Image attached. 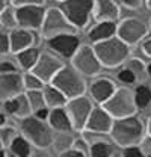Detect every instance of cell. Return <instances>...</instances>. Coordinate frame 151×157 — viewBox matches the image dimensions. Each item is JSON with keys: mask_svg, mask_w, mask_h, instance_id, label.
Returning a JSON list of instances; mask_svg holds the SVG:
<instances>
[{"mask_svg": "<svg viewBox=\"0 0 151 157\" xmlns=\"http://www.w3.org/2000/svg\"><path fill=\"white\" fill-rule=\"evenodd\" d=\"M126 67H129L133 73H134L137 82H144L145 78L150 76V74H148V70H147V65L137 58L127 59V65H126Z\"/></svg>", "mask_w": 151, "mask_h": 157, "instance_id": "obj_25", "label": "cell"}, {"mask_svg": "<svg viewBox=\"0 0 151 157\" xmlns=\"http://www.w3.org/2000/svg\"><path fill=\"white\" fill-rule=\"evenodd\" d=\"M15 71H17V68H15V65L11 60L2 59V62H0V73L2 74L3 73H15Z\"/></svg>", "mask_w": 151, "mask_h": 157, "instance_id": "obj_39", "label": "cell"}, {"mask_svg": "<svg viewBox=\"0 0 151 157\" xmlns=\"http://www.w3.org/2000/svg\"><path fill=\"white\" fill-rule=\"evenodd\" d=\"M45 9L41 5H24L15 6V15L18 21V27H24L29 30L41 29L44 18H45Z\"/></svg>", "mask_w": 151, "mask_h": 157, "instance_id": "obj_10", "label": "cell"}, {"mask_svg": "<svg viewBox=\"0 0 151 157\" xmlns=\"http://www.w3.org/2000/svg\"><path fill=\"white\" fill-rule=\"evenodd\" d=\"M44 97H45V103L50 109H55V107H65L68 100L70 98L67 97L60 89H57L55 85L48 83L45 85L44 88Z\"/></svg>", "mask_w": 151, "mask_h": 157, "instance_id": "obj_21", "label": "cell"}, {"mask_svg": "<svg viewBox=\"0 0 151 157\" xmlns=\"http://www.w3.org/2000/svg\"><path fill=\"white\" fill-rule=\"evenodd\" d=\"M23 91H26L24 88V80L23 76L15 73H3L0 74V98L8 100V98H14L23 94Z\"/></svg>", "mask_w": 151, "mask_h": 157, "instance_id": "obj_15", "label": "cell"}, {"mask_svg": "<svg viewBox=\"0 0 151 157\" xmlns=\"http://www.w3.org/2000/svg\"><path fill=\"white\" fill-rule=\"evenodd\" d=\"M73 142L74 139L70 135V132H60L57 136H55V140H53V148L57 154L60 156L64 151H67L68 148L73 147Z\"/></svg>", "mask_w": 151, "mask_h": 157, "instance_id": "obj_24", "label": "cell"}, {"mask_svg": "<svg viewBox=\"0 0 151 157\" xmlns=\"http://www.w3.org/2000/svg\"><path fill=\"white\" fill-rule=\"evenodd\" d=\"M50 107L48 106H45V107H41L39 110H37V112H33V115L35 117H38L39 119H44V121H48V117H50Z\"/></svg>", "mask_w": 151, "mask_h": 157, "instance_id": "obj_40", "label": "cell"}, {"mask_svg": "<svg viewBox=\"0 0 151 157\" xmlns=\"http://www.w3.org/2000/svg\"><path fill=\"white\" fill-rule=\"evenodd\" d=\"M30 140L27 139V137L24 136H17L14 140H12V144H11V147H9V150H11V154L15 157H27L32 154V147H30Z\"/></svg>", "mask_w": 151, "mask_h": 157, "instance_id": "obj_23", "label": "cell"}, {"mask_svg": "<svg viewBox=\"0 0 151 157\" xmlns=\"http://www.w3.org/2000/svg\"><path fill=\"white\" fill-rule=\"evenodd\" d=\"M121 2L130 9H137L141 6V0H121Z\"/></svg>", "mask_w": 151, "mask_h": 157, "instance_id": "obj_43", "label": "cell"}, {"mask_svg": "<svg viewBox=\"0 0 151 157\" xmlns=\"http://www.w3.org/2000/svg\"><path fill=\"white\" fill-rule=\"evenodd\" d=\"M0 21H2V29L5 30H14L18 27V21H17V15H15V9L12 11L11 8H3L2 9V15H0Z\"/></svg>", "mask_w": 151, "mask_h": 157, "instance_id": "obj_27", "label": "cell"}, {"mask_svg": "<svg viewBox=\"0 0 151 157\" xmlns=\"http://www.w3.org/2000/svg\"><path fill=\"white\" fill-rule=\"evenodd\" d=\"M9 52H11V36H9V33H6L3 30L0 33V53H2V56H5Z\"/></svg>", "mask_w": 151, "mask_h": 157, "instance_id": "obj_35", "label": "cell"}, {"mask_svg": "<svg viewBox=\"0 0 151 157\" xmlns=\"http://www.w3.org/2000/svg\"><path fill=\"white\" fill-rule=\"evenodd\" d=\"M142 48H144L145 55H147V56H150V58H151V38H148L147 41H145V42H144Z\"/></svg>", "mask_w": 151, "mask_h": 157, "instance_id": "obj_44", "label": "cell"}, {"mask_svg": "<svg viewBox=\"0 0 151 157\" xmlns=\"http://www.w3.org/2000/svg\"><path fill=\"white\" fill-rule=\"evenodd\" d=\"M113 154L112 145L109 142H103V140H97L94 144H91V153L89 156L92 157H109Z\"/></svg>", "mask_w": 151, "mask_h": 157, "instance_id": "obj_30", "label": "cell"}, {"mask_svg": "<svg viewBox=\"0 0 151 157\" xmlns=\"http://www.w3.org/2000/svg\"><path fill=\"white\" fill-rule=\"evenodd\" d=\"M57 2H64V0H57Z\"/></svg>", "mask_w": 151, "mask_h": 157, "instance_id": "obj_47", "label": "cell"}, {"mask_svg": "<svg viewBox=\"0 0 151 157\" xmlns=\"http://www.w3.org/2000/svg\"><path fill=\"white\" fill-rule=\"evenodd\" d=\"M52 85H55L57 89H60L68 98H76L85 94L86 91V82L83 74L79 73L74 67H62L59 70L55 78L52 80Z\"/></svg>", "mask_w": 151, "mask_h": 157, "instance_id": "obj_4", "label": "cell"}, {"mask_svg": "<svg viewBox=\"0 0 151 157\" xmlns=\"http://www.w3.org/2000/svg\"><path fill=\"white\" fill-rule=\"evenodd\" d=\"M21 132L37 148L44 150L53 145V140H55L53 127L35 115L21 118Z\"/></svg>", "mask_w": 151, "mask_h": 157, "instance_id": "obj_3", "label": "cell"}, {"mask_svg": "<svg viewBox=\"0 0 151 157\" xmlns=\"http://www.w3.org/2000/svg\"><path fill=\"white\" fill-rule=\"evenodd\" d=\"M62 157H71V156H76V157H85L83 156V153L82 151H79L77 148H74V147H71V148H68L67 151H64L62 154H60Z\"/></svg>", "mask_w": 151, "mask_h": 157, "instance_id": "obj_42", "label": "cell"}, {"mask_svg": "<svg viewBox=\"0 0 151 157\" xmlns=\"http://www.w3.org/2000/svg\"><path fill=\"white\" fill-rule=\"evenodd\" d=\"M18 136L17 135V130L14 127H9V125H2V130H0V142H2V148H9L12 140Z\"/></svg>", "mask_w": 151, "mask_h": 157, "instance_id": "obj_31", "label": "cell"}, {"mask_svg": "<svg viewBox=\"0 0 151 157\" xmlns=\"http://www.w3.org/2000/svg\"><path fill=\"white\" fill-rule=\"evenodd\" d=\"M23 80H24V88H26V91L44 89L45 85H47V83L39 77V76H37L33 71H27V73L23 76Z\"/></svg>", "mask_w": 151, "mask_h": 157, "instance_id": "obj_29", "label": "cell"}, {"mask_svg": "<svg viewBox=\"0 0 151 157\" xmlns=\"http://www.w3.org/2000/svg\"><path fill=\"white\" fill-rule=\"evenodd\" d=\"M94 48L100 62L106 68L119 67L126 63L130 56V45L126 41H122L118 35L94 42Z\"/></svg>", "mask_w": 151, "mask_h": 157, "instance_id": "obj_1", "label": "cell"}, {"mask_svg": "<svg viewBox=\"0 0 151 157\" xmlns=\"http://www.w3.org/2000/svg\"><path fill=\"white\" fill-rule=\"evenodd\" d=\"M45 0H14V6H24V5H41L44 6Z\"/></svg>", "mask_w": 151, "mask_h": 157, "instance_id": "obj_41", "label": "cell"}, {"mask_svg": "<svg viewBox=\"0 0 151 157\" xmlns=\"http://www.w3.org/2000/svg\"><path fill=\"white\" fill-rule=\"evenodd\" d=\"M39 52H38L37 48H33V47H29V48H26V50H21L17 53V62H18V65L23 68V70H26V71H32V68L37 65L38 59H39Z\"/></svg>", "mask_w": 151, "mask_h": 157, "instance_id": "obj_22", "label": "cell"}, {"mask_svg": "<svg viewBox=\"0 0 151 157\" xmlns=\"http://www.w3.org/2000/svg\"><path fill=\"white\" fill-rule=\"evenodd\" d=\"M147 70H148V74L151 76V62L148 63V65H147Z\"/></svg>", "mask_w": 151, "mask_h": 157, "instance_id": "obj_46", "label": "cell"}, {"mask_svg": "<svg viewBox=\"0 0 151 157\" xmlns=\"http://www.w3.org/2000/svg\"><path fill=\"white\" fill-rule=\"evenodd\" d=\"M121 154L122 156H133V157H142L144 153H142V148L141 145H130V147H124L121 148Z\"/></svg>", "mask_w": 151, "mask_h": 157, "instance_id": "obj_37", "label": "cell"}, {"mask_svg": "<svg viewBox=\"0 0 151 157\" xmlns=\"http://www.w3.org/2000/svg\"><path fill=\"white\" fill-rule=\"evenodd\" d=\"M68 115L73 121V127L77 132H82L86 128V124H88V119H89V115L94 109L91 100L83 95L76 98H70L67 106H65Z\"/></svg>", "mask_w": 151, "mask_h": 157, "instance_id": "obj_9", "label": "cell"}, {"mask_svg": "<svg viewBox=\"0 0 151 157\" xmlns=\"http://www.w3.org/2000/svg\"><path fill=\"white\" fill-rule=\"evenodd\" d=\"M64 67V63L53 55L50 53H41L39 59H38L37 65L32 68V71L39 76L45 83H52V80L55 78L59 70Z\"/></svg>", "mask_w": 151, "mask_h": 157, "instance_id": "obj_13", "label": "cell"}, {"mask_svg": "<svg viewBox=\"0 0 151 157\" xmlns=\"http://www.w3.org/2000/svg\"><path fill=\"white\" fill-rule=\"evenodd\" d=\"M147 132H148V135L151 136V117L148 118V124H147Z\"/></svg>", "mask_w": 151, "mask_h": 157, "instance_id": "obj_45", "label": "cell"}, {"mask_svg": "<svg viewBox=\"0 0 151 157\" xmlns=\"http://www.w3.org/2000/svg\"><path fill=\"white\" fill-rule=\"evenodd\" d=\"M48 124L56 132H71V130H74L73 121H71V118H70L65 107L52 109L50 110V117H48Z\"/></svg>", "mask_w": 151, "mask_h": 157, "instance_id": "obj_19", "label": "cell"}, {"mask_svg": "<svg viewBox=\"0 0 151 157\" xmlns=\"http://www.w3.org/2000/svg\"><path fill=\"white\" fill-rule=\"evenodd\" d=\"M113 121L115 118L101 106V107H94L89 119H88V124H86V132H91V133H97V135H109L110 130H112Z\"/></svg>", "mask_w": 151, "mask_h": 157, "instance_id": "obj_12", "label": "cell"}, {"mask_svg": "<svg viewBox=\"0 0 151 157\" xmlns=\"http://www.w3.org/2000/svg\"><path fill=\"white\" fill-rule=\"evenodd\" d=\"M113 118L132 117L137 110V104L134 100V91L129 88H116L113 95L106 103L101 104Z\"/></svg>", "mask_w": 151, "mask_h": 157, "instance_id": "obj_5", "label": "cell"}, {"mask_svg": "<svg viewBox=\"0 0 151 157\" xmlns=\"http://www.w3.org/2000/svg\"><path fill=\"white\" fill-rule=\"evenodd\" d=\"M60 9L77 29H83L94 9V0H64L60 2Z\"/></svg>", "mask_w": 151, "mask_h": 157, "instance_id": "obj_8", "label": "cell"}, {"mask_svg": "<svg viewBox=\"0 0 151 157\" xmlns=\"http://www.w3.org/2000/svg\"><path fill=\"white\" fill-rule=\"evenodd\" d=\"M109 136L112 137V140L119 148L137 145L142 140V137L145 136L142 121L134 115L126 118H115Z\"/></svg>", "mask_w": 151, "mask_h": 157, "instance_id": "obj_2", "label": "cell"}, {"mask_svg": "<svg viewBox=\"0 0 151 157\" xmlns=\"http://www.w3.org/2000/svg\"><path fill=\"white\" fill-rule=\"evenodd\" d=\"M77 27L67 18L60 8H50L45 12V18L41 26V33L45 39L62 35V33H76Z\"/></svg>", "mask_w": 151, "mask_h": 157, "instance_id": "obj_6", "label": "cell"}, {"mask_svg": "<svg viewBox=\"0 0 151 157\" xmlns=\"http://www.w3.org/2000/svg\"><path fill=\"white\" fill-rule=\"evenodd\" d=\"M18 100H20V107H18V112H17V115H15V117H18V118L29 117L33 110H32V107H30V103H29L27 95H26V94H20Z\"/></svg>", "mask_w": 151, "mask_h": 157, "instance_id": "obj_32", "label": "cell"}, {"mask_svg": "<svg viewBox=\"0 0 151 157\" xmlns=\"http://www.w3.org/2000/svg\"><path fill=\"white\" fill-rule=\"evenodd\" d=\"M141 148H142V153L145 157H151V136L147 135V136L142 137V140L139 142Z\"/></svg>", "mask_w": 151, "mask_h": 157, "instance_id": "obj_38", "label": "cell"}, {"mask_svg": "<svg viewBox=\"0 0 151 157\" xmlns=\"http://www.w3.org/2000/svg\"><path fill=\"white\" fill-rule=\"evenodd\" d=\"M47 44L52 50L64 58H73L77 48L80 47V39L76 33H62L47 39Z\"/></svg>", "mask_w": 151, "mask_h": 157, "instance_id": "obj_14", "label": "cell"}, {"mask_svg": "<svg viewBox=\"0 0 151 157\" xmlns=\"http://www.w3.org/2000/svg\"><path fill=\"white\" fill-rule=\"evenodd\" d=\"M71 63L79 73H82L83 76H89V77L98 76L103 68V63L100 62V59L95 53L94 45L91 47L86 44L77 48L74 56L71 58Z\"/></svg>", "mask_w": 151, "mask_h": 157, "instance_id": "obj_7", "label": "cell"}, {"mask_svg": "<svg viewBox=\"0 0 151 157\" xmlns=\"http://www.w3.org/2000/svg\"><path fill=\"white\" fill-rule=\"evenodd\" d=\"M92 15L97 21H116L119 8L115 0H94Z\"/></svg>", "mask_w": 151, "mask_h": 157, "instance_id": "obj_16", "label": "cell"}, {"mask_svg": "<svg viewBox=\"0 0 151 157\" xmlns=\"http://www.w3.org/2000/svg\"><path fill=\"white\" fill-rule=\"evenodd\" d=\"M118 80H119L121 83H124V85H132L134 82H137L134 73H133L129 67H124V68L118 73Z\"/></svg>", "mask_w": 151, "mask_h": 157, "instance_id": "obj_34", "label": "cell"}, {"mask_svg": "<svg viewBox=\"0 0 151 157\" xmlns=\"http://www.w3.org/2000/svg\"><path fill=\"white\" fill-rule=\"evenodd\" d=\"M116 30H118V24L115 21H98V24H95L89 30V39L92 42H98L103 39L112 38L116 35Z\"/></svg>", "mask_w": 151, "mask_h": 157, "instance_id": "obj_20", "label": "cell"}, {"mask_svg": "<svg viewBox=\"0 0 151 157\" xmlns=\"http://www.w3.org/2000/svg\"><path fill=\"white\" fill-rule=\"evenodd\" d=\"M148 26L137 18H126L118 24L116 35L129 45H134L148 35Z\"/></svg>", "mask_w": 151, "mask_h": 157, "instance_id": "obj_11", "label": "cell"}, {"mask_svg": "<svg viewBox=\"0 0 151 157\" xmlns=\"http://www.w3.org/2000/svg\"><path fill=\"white\" fill-rule=\"evenodd\" d=\"M73 147H74V148H77L79 151H82V153H83V156H89V153H91V145L86 142V139H85V137L74 139Z\"/></svg>", "mask_w": 151, "mask_h": 157, "instance_id": "obj_36", "label": "cell"}, {"mask_svg": "<svg viewBox=\"0 0 151 157\" xmlns=\"http://www.w3.org/2000/svg\"><path fill=\"white\" fill-rule=\"evenodd\" d=\"M12 2H14V0H12Z\"/></svg>", "mask_w": 151, "mask_h": 157, "instance_id": "obj_48", "label": "cell"}, {"mask_svg": "<svg viewBox=\"0 0 151 157\" xmlns=\"http://www.w3.org/2000/svg\"><path fill=\"white\" fill-rule=\"evenodd\" d=\"M134 100L137 104V109H145L151 103V89L145 85H139L134 89Z\"/></svg>", "mask_w": 151, "mask_h": 157, "instance_id": "obj_26", "label": "cell"}, {"mask_svg": "<svg viewBox=\"0 0 151 157\" xmlns=\"http://www.w3.org/2000/svg\"><path fill=\"white\" fill-rule=\"evenodd\" d=\"M26 95L29 98L30 107L33 112L39 110L41 107H45V97H44V89H33V91H26Z\"/></svg>", "mask_w": 151, "mask_h": 157, "instance_id": "obj_28", "label": "cell"}, {"mask_svg": "<svg viewBox=\"0 0 151 157\" xmlns=\"http://www.w3.org/2000/svg\"><path fill=\"white\" fill-rule=\"evenodd\" d=\"M2 106H3V110L6 113H11V115H17L20 107V100L18 95L14 98H8V100H3L2 101Z\"/></svg>", "mask_w": 151, "mask_h": 157, "instance_id": "obj_33", "label": "cell"}, {"mask_svg": "<svg viewBox=\"0 0 151 157\" xmlns=\"http://www.w3.org/2000/svg\"><path fill=\"white\" fill-rule=\"evenodd\" d=\"M9 36H11V52L15 53V55L21 50L32 47L33 39H35L33 33L29 29H24V27H17V29L11 30Z\"/></svg>", "mask_w": 151, "mask_h": 157, "instance_id": "obj_18", "label": "cell"}, {"mask_svg": "<svg viewBox=\"0 0 151 157\" xmlns=\"http://www.w3.org/2000/svg\"><path fill=\"white\" fill-rule=\"evenodd\" d=\"M115 91H116L115 83L110 78L98 77L91 83V97L94 98V101H97L98 104L106 103L113 95Z\"/></svg>", "mask_w": 151, "mask_h": 157, "instance_id": "obj_17", "label": "cell"}]
</instances>
